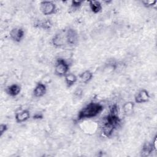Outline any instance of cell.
<instances>
[{"label": "cell", "mask_w": 157, "mask_h": 157, "mask_svg": "<svg viewBox=\"0 0 157 157\" xmlns=\"http://www.w3.org/2000/svg\"><path fill=\"white\" fill-rule=\"evenodd\" d=\"M33 118L35 119H39V118H42V115L39 114V113H37L35 115L33 116Z\"/></svg>", "instance_id": "18"}, {"label": "cell", "mask_w": 157, "mask_h": 157, "mask_svg": "<svg viewBox=\"0 0 157 157\" xmlns=\"http://www.w3.org/2000/svg\"><path fill=\"white\" fill-rule=\"evenodd\" d=\"M155 150L153 144H146L144 145V147L142 148V155L143 156H148L153 150Z\"/></svg>", "instance_id": "14"}, {"label": "cell", "mask_w": 157, "mask_h": 157, "mask_svg": "<svg viewBox=\"0 0 157 157\" xmlns=\"http://www.w3.org/2000/svg\"><path fill=\"white\" fill-rule=\"evenodd\" d=\"M82 3V1H72V7L74 9H77L79 7Z\"/></svg>", "instance_id": "16"}, {"label": "cell", "mask_w": 157, "mask_h": 157, "mask_svg": "<svg viewBox=\"0 0 157 157\" xmlns=\"http://www.w3.org/2000/svg\"><path fill=\"white\" fill-rule=\"evenodd\" d=\"M40 10L45 15H52L55 12L56 7L51 1H43L40 3Z\"/></svg>", "instance_id": "4"}, {"label": "cell", "mask_w": 157, "mask_h": 157, "mask_svg": "<svg viewBox=\"0 0 157 157\" xmlns=\"http://www.w3.org/2000/svg\"><path fill=\"white\" fill-rule=\"evenodd\" d=\"M150 98V95L148 92L145 90L143 89L140 90L135 96V102L137 103H144L148 101Z\"/></svg>", "instance_id": "6"}, {"label": "cell", "mask_w": 157, "mask_h": 157, "mask_svg": "<svg viewBox=\"0 0 157 157\" xmlns=\"http://www.w3.org/2000/svg\"><path fill=\"white\" fill-rule=\"evenodd\" d=\"M79 77L81 82L86 83L91 80L93 77V74L90 71H85L79 75Z\"/></svg>", "instance_id": "12"}, {"label": "cell", "mask_w": 157, "mask_h": 157, "mask_svg": "<svg viewBox=\"0 0 157 157\" xmlns=\"http://www.w3.org/2000/svg\"><path fill=\"white\" fill-rule=\"evenodd\" d=\"M133 108H134V104L132 102H126L123 106V112L127 115H130L132 113Z\"/></svg>", "instance_id": "13"}, {"label": "cell", "mask_w": 157, "mask_h": 157, "mask_svg": "<svg viewBox=\"0 0 157 157\" xmlns=\"http://www.w3.org/2000/svg\"><path fill=\"white\" fill-rule=\"evenodd\" d=\"M25 35L24 30L21 28H15L10 32V38L15 42H19L23 38Z\"/></svg>", "instance_id": "5"}, {"label": "cell", "mask_w": 157, "mask_h": 157, "mask_svg": "<svg viewBox=\"0 0 157 157\" xmlns=\"http://www.w3.org/2000/svg\"><path fill=\"white\" fill-rule=\"evenodd\" d=\"M30 117L29 112L27 110H22L15 115V120L17 123H23L26 121Z\"/></svg>", "instance_id": "8"}, {"label": "cell", "mask_w": 157, "mask_h": 157, "mask_svg": "<svg viewBox=\"0 0 157 157\" xmlns=\"http://www.w3.org/2000/svg\"><path fill=\"white\" fill-rule=\"evenodd\" d=\"M120 123V120L118 116V111L117 105H113L111 107L109 114L104 119L102 131L104 135L106 137L111 136L114 129L118 126Z\"/></svg>", "instance_id": "1"}, {"label": "cell", "mask_w": 157, "mask_h": 157, "mask_svg": "<svg viewBox=\"0 0 157 157\" xmlns=\"http://www.w3.org/2000/svg\"><path fill=\"white\" fill-rule=\"evenodd\" d=\"M21 91V87L17 84H13L8 86L6 91L8 94L11 96H15L18 95Z\"/></svg>", "instance_id": "9"}, {"label": "cell", "mask_w": 157, "mask_h": 157, "mask_svg": "<svg viewBox=\"0 0 157 157\" xmlns=\"http://www.w3.org/2000/svg\"><path fill=\"white\" fill-rule=\"evenodd\" d=\"M102 110L103 107L100 104L91 102L79 112L78 120L93 118L98 115Z\"/></svg>", "instance_id": "2"}, {"label": "cell", "mask_w": 157, "mask_h": 157, "mask_svg": "<svg viewBox=\"0 0 157 157\" xmlns=\"http://www.w3.org/2000/svg\"><path fill=\"white\" fill-rule=\"evenodd\" d=\"M46 91V86L44 83L39 82L36 85V87L34 88L33 93L36 97H42L45 94Z\"/></svg>", "instance_id": "7"}, {"label": "cell", "mask_w": 157, "mask_h": 157, "mask_svg": "<svg viewBox=\"0 0 157 157\" xmlns=\"http://www.w3.org/2000/svg\"><path fill=\"white\" fill-rule=\"evenodd\" d=\"M142 3L145 6L151 7L156 3V1H155V0H153V1H142Z\"/></svg>", "instance_id": "15"}, {"label": "cell", "mask_w": 157, "mask_h": 157, "mask_svg": "<svg viewBox=\"0 0 157 157\" xmlns=\"http://www.w3.org/2000/svg\"><path fill=\"white\" fill-rule=\"evenodd\" d=\"M77 77L72 73H67L65 75V82L67 86H72L76 82H77Z\"/></svg>", "instance_id": "11"}, {"label": "cell", "mask_w": 157, "mask_h": 157, "mask_svg": "<svg viewBox=\"0 0 157 157\" xmlns=\"http://www.w3.org/2000/svg\"><path fill=\"white\" fill-rule=\"evenodd\" d=\"M89 4H90V7L91 11L94 13H97L99 12L102 9L101 4L99 1H91L89 2Z\"/></svg>", "instance_id": "10"}, {"label": "cell", "mask_w": 157, "mask_h": 157, "mask_svg": "<svg viewBox=\"0 0 157 157\" xmlns=\"http://www.w3.org/2000/svg\"><path fill=\"white\" fill-rule=\"evenodd\" d=\"M7 129V126L5 124H1L0 125V134L1 136H2Z\"/></svg>", "instance_id": "17"}, {"label": "cell", "mask_w": 157, "mask_h": 157, "mask_svg": "<svg viewBox=\"0 0 157 157\" xmlns=\"http://www.w3.org/2000/svg\"><path fill=\"white\" fill-rule=\"evenodd\" d=\"M69 64L63 58H58L55 64V72L58 76H65L69 71Z\"/></svg>", "instance_id": "3"}]
</instances>
